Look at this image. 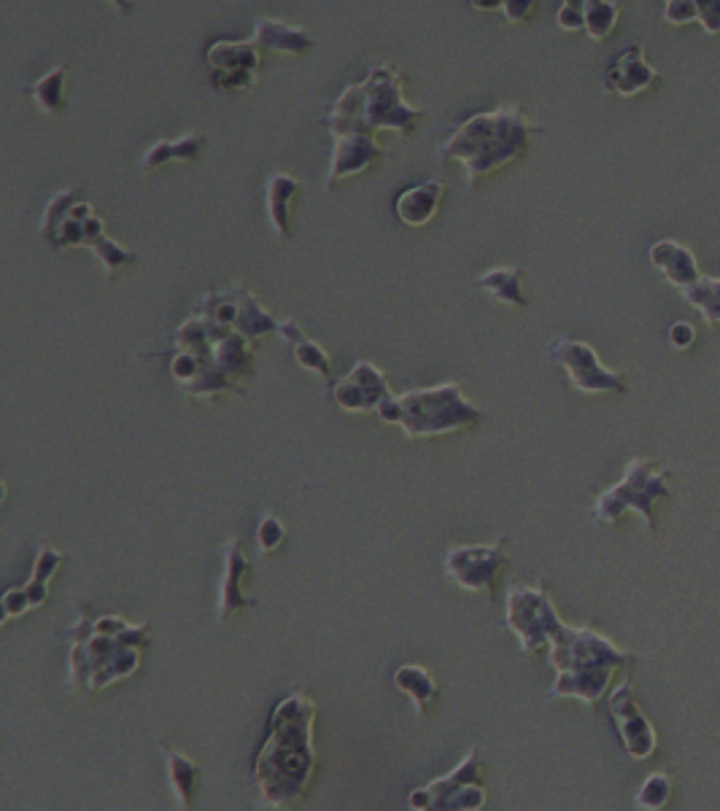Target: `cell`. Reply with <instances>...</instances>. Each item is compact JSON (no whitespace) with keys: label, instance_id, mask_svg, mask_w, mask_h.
<instances>
[{"label":"cell","instance_id":"cell-10","mask_svg":"<svg viewBox=\"0 0 720 811\" xmlns=\"http://www.w3.org/2000/svg\"><path fill=\"white\" fill-rule=\"evenodd\" d=\"M483 763L478 749H470L451 774L418 787L407 796L413 811H478L485 807V787L480 782Z\"/></svg>","mask_w":720,"mask_h":811},{"label":"cell","instance_id":"cell-31","mask_svg":"<svg viewBox=\"0 0 720 811\" xmlns=\"http://www.w3.org/2000/svg\"><path fill=\"white\" fill-rule=\"evenodd\" d=\"M583 16L585 33H589L591 41H605L616 30L621 5H618V0H585Z\"/></svg>","mask_w":720,"mask_h":811},{"label":"cell","instance_id":"cell-18","mask_svg":"<svg viewBox=\"0 0 720 811\" xmlns=\"http://www.w3.org/2000/svg\"><path fill=\"white\" fill-rule=\"evenodd\" d=\"M656 84L658 71L647 63L642 47H632L623 54H618L605 74L607 92H616L621 98H634V94L645 92V89L656 87Z\"/></svg>","mask_w":720,"mask_h":811},{"label":"cell","instance_id":"cell-36","mask_svg":"<svg viewBox=\"0 0 720 811\" xmlns=\"http://www.w3.org/2000/svg\"><path fill=\"white\" fill-rule=\"evenodd\" d=\"M283 542H287V529H283L281 520L276 516L262 518L260 525H256V547H260V553L270 556V553H276Z\"/></svg>","mask_w":720,"mask_h":811},{"label":"cell","instance_id":"cell-4","mask_svg":"<svg viewBox=\"0 0 720 811\" xmlns=\"http://www.w3.org/2000/svg\"><path fill=\"white\" fill-rule=\"evenodd\" d=\"M548 663L556 671L551 698H578L589 707H596L610 690L612 674L623 666H632L634 656L596 631L567 625L551 642Z\"/></svg>","mask_w":720,"mask_h":811},{"label":"cell","instance_id":"cell-23","mask_svg":"<svg viewBox=\"0 0 720 811\" xmlns=\"http://www.w3.org/2000/svg\"><path fill=\"white\" fill-rule=\"evenodd\" d=\"M647 256H650V265L658 267L672 287L685 289L702 278L696 256L678 240H658L656 245H650Z\"/></svg>","mask_w":720,"mask_h":811},{"label":"cell","instance_id":"cell-27","mask_svg":"<svg viewBox=\"0 0 720 811\" xmlns=\"http://www.w3.org/2000/svg\"><path fill=\"white\" fill-rule=\"evenodd\" d=\"M63 563H65V556L54 550L49 542H41V545H38L36 558H33V574L25 583V588H22L33 609L43 607V604L49 601V583H52V578L60 572Z\"/></svg>","mask_w":720,"mask_h":811},{"label":"cell","instance_id":"cell-9","mask_svg":"<svg viewBox=\"0 0 720 811\" xmlns=\"http://www.w3.org/2000/svg\"><path fill=\"white\" fill-rule=\"evenodd\" d=\"M505 625L510 634L521 642V650L527 656L538 650H548L551 642L567 629V623L556 614L551 593L545 583L538 588H523L513 585L505 596Z\"/></svg>","mask_w":720,"mask_h":811},{"label":"cell","instance_id":"cell-20","mask_svg":"<svg viewBox=\"0 0 720 811\" xmlns=\"http://www.w3.org/2000/svg\"><path fill=\"white\" fill-rule=\"evenodd\" d=\"M445 198V183L438 178L416 183L410 189H402L394 200V214L405 227H427L438 216Z\"/></svg>","mask_w":720,"mask_h":811},{"label":"cell","instance_id":"cell-26","mask_svg":"<svg viewBox=\"0 0 720 811\" xmlns=\"http://www.w3.org/2000/svg\"><path fill=\"white\" fill-rule=\"evenodd\" d=\"M476 287L494 302L507 307H527L529 296L523 292V273L518 267H491L476 278Z\"/></svg>","mask_w":720,"mask_h":811},{"label":"cell","instance_id":"cell-33","mask_svg":"<svg viewBox=\"0 0 720 811\" xmlns=\"http://www.w3.org/2000/svg\"><path fill=\"white\" fill-rule=\"evenodd\" d=\"M79 198H84V192L79 187L60 189V192L54 194L52 200H49L47 208H43L41 224H38V238H41V240L52 238V232L58 229V224L65 219V214L71 211V205H74Z\"/></svg>","mask_w":720,"mask_h":811},{"label":"cell","instance_id":"cell-3","mask_svg":"<svg viewBox=\"0 0 720 811\" xmlns=\"http://www.w3.org/2000/svg\"><path fill=\"white\" fill-rule=\"evenodd\" d=\"M538 132H543V127L529 122L521 105H496L494 111L462 122L454 136L440 143L438 160L443 165L462 162L467 187L472 192L485 176L523 160Z\"/></svg>","mask_w":720,"mask_h":811},{"label":"cell","instance_id":"cell-2","mask_svg":"<svg viewBox=\"0 0 720 811\" xmlns=\"http://www.w3.org/2000/svg\"><path fill=\"white\" fill-rule=\"evenodd\" d=\"M68 687L76 693H100L114 682L132 676L143 663V647L152 642L147 623L132 625L119 614L89 620L79 614L68 631Z\"/></svg>","mask_w":720,"mask_h":811},{"label":"cell","instance_id":"cell-13","mask_svg":"<svg viewBox=\"0 0 720 811\" xmlns=\"http://www.w3.org/2000/svg\"><path fill=\"white\" fill-rule=\"evenodd\" d=\"M507 563V540L494 545H456L445 553V578L467 593H494L496 578Z\"/></svg>","mask_w":720,"mask_h":811},{"label":"cell","instance_id":"cell-39","mask_svg":"<svg viewBox=\"0 0 720 811\" xmlns=\"http://www.w3.org/2000/svg\"><path fill=\"white\" fill-rule=\"evenodd\" d=\"M540 0H505L502 3V14L510 25H521V22H529L538 11Z\"/></svg>","mask_w":720,"mask_h":811},{"label":"cell","instance_id":"cell-5","mask_svg":"<svg viewBox=\"0 0 720 811\" xmlns=\"http://www.w3.org/2000/svg\"><path fill=\"white\" fill-rule=\"evenodd\" d=\"M376 416L378 421L400 427L407 440H427L478 427L483 413L462 394L459 383L449 380L432 389H416L400 396L389 394L378 405Z\"/></svg>","mask_w":720,"mask_h":811},{"label":"cell","instance_id":"cell-7","mask_svg":"<svg viewBox=\"0 0 720 811\" xmlns=\"http://www.w3.org/2000/svg\"><path fill=\"white\" fill-rule=\"evenodd\" d=\"M667 478L669 472H656V464L650 458H632L623 469L621 483L596 496L594 520L596 523H616L623 512L634 510L640 512L645 529L653 534L656 531V505L672 496Z\"/></svg>","mask_w":720,"mask_h":811},{"label":"cell","instance_id":"cell-43","mask_svg":"<svg viewBox=\"0 0 720 811\" xmlns=\"http://www.w3.org/2000/svg\"><path fill=\"white\" fill-rule=\"evenodd\" d=\"M467 3L476 11H502V3H505V0H467Z\"/></svg>","mask_w":720,"mask_h":811},{"label":"cell","instance_id":"cell-16","mask_svg":"<svg viewBox=\"0 0 720 811\" xmlns=\"http://www.w3.org/2000/svg\"><path fill=\"white\" fill-rule=\"evenodd\" d=\"M610 712L616 720L618 736H621L623 749H627L629 758L634 760H647L656 752V731L647 723V718L642 714L637 698L632 696V685L623 682L616 687V693H610Z\"/></svg>","mask_w":720,"mask_h":811},{"label":"cell","instance_id":"cell-21","mask_svg":"<svg viewBox=\"0 0 720 811\" xmlns=\"http://www.w3.org/2000/svg\"><path fill=\"white\" fill-rule=\"evenodd\" d=\"M303 192V183L289 173H273L265 183V211L267 224L278 240L292 238V205L298 194Z\"/></svg>","mask_w":720,"mask_h":811},{"label":"cell","instance_id":"cell-22","mask_svg":"<svg viewBox=\"0 0 720 811\" xmlns=\"http://www.w3.org/2000/svg\"><path fill=\"white\" fill-rule=\"evenodd\" d=\"M251 41L262 52H281L289 54V58H303L314 47V38H311L308 30L289 25V22L273 20V16H256Z\"/></svg>","mask_w":720,"mask_h":811},{"label":"cell","instance_id":"cell-24","mask_svg":"<svg viewBox=\"0 0 720 811\" xmlns=\"http://www.w3.org/2000/svg\"><path fill=\"white\" fill-rule=\"evenodd\" d=\"M205 149V136L203 132H187V136L176 138V141H157L152 143L141 154V173L143 176H152L160 167L170 165V162H184V165H194L200 160Z\"/></svg>","mask_w":720,"mask_h":811},{"label":"cell","instance_id":"cell-34","mask_svg":"<svg viewBox=\"0 0 720 811\" xmlns=\"http://www.w3.org/2000/svg\"><path fill=\"white\" fill-rule=\"evenodd\" d=\"M92 256L94 259L100 262V267H103L105 276H116V273L122 270V267L132 265L136 262V251L125 249V245L116 243L114 238H109V235H103V238H98L92 243Z\"/></svg>","mask_w":720,"mask_h":811},{"label":"cell","instance_id":"cell-32","mask_svg":"<svg viewBox=\"0 0 720 811\" xmlns=\"http://www.w3.org/2000/svg\"><path fill=\"white\" fill-rule=\"evenodd\" d=\"M694 311H699L705 316L707 324L718 327L720 324V278H699L691 287L680 289Z\"/></svg>","mask_w":720,"mask_h":811},{"label":"cell","instance_id":"cell-37","mask_svg":"<svg viewBox=\"0 0 720 811\" xmlns=\"http://www.w3.org/2000/svg\"><path fill=\"white\" fill-rule=\"evenodd\" d=\"M664 22H667V25H689V22H699L696 0H667V5H664Z\"/></svg>","mask_w":720,"mask_h":811},{"label":"cell","instance_id":"cell-25","mask_svg":"<svg viewBox=\"0 0 720 811\" xmlns=\"http://www.w3.org/2000/svg\"><path fill=\"white\" fill-rule=\"evenodd\" d=\"M276 334L289 345V349H292L294 362H298L300 367L314 372L316 378H324V380L332 378V359H329V354L321 349L319 343H314V340L303 332V327H298L294 318H283V321H278Z\"/></svg>","mask_w":720,"mask_h":811},{"label":"cell","instance_id":"cell-8","mask_svg":"<svg viewBox=\"0 0 720 811\" xmlns=\"http://www.w3.org/2000/svg\"><path fill=\"white\" fill-rule=\"evenodd\" d=\"M402 81L405 76L394 65H376L359 81V114L370 130H394L400 136L416 132L424 111L402 100Z\"/></svg>","mask_w":720,"mask_h":811},{"label":"cell","instance_id":"cell-28","mask_svg":"<svg viewBox=\"0 0 720 811\" xmlns=\"http://www.w3.org/2000/svg\"><path fill=\"white\" fill-rule=\"evenodd\" d=\"M165 769H167V785H170V796L178 809H192L194 790H198V763L187 758V755L176 752V749H165Z\"/></svg>","mask_w":720,"mask_h":811},{"label":"cell","instance_id":"cell-1","mask_svg":"<svg viewBox=\"0 0 720 811\" xmlns=\"http://www.w3.org/2000/svg\"><path fill=\"white\" fill-rule=\"evenodd\" d=\"M314 725L316 704L305 693H292L273 707L265 742L254 758L262 807L292 809L308 796L316 774Z\"/></svg>","mask_w":720,"mask_h":811},{"label":"cell","instance_id":"cell-17","mask_svg":"<svg viewBox=\"0 0 720 811\" xmlns=\"http://www.w3.org/2000/svg\"><path fill=\"white\" fill-rule=\"evenodd\" d=\"M225 556V574H222V588H219V607H216V620L222 625L230 623L232 618L245 607V604H254L251 598H245V578L251 572V563L245 558L243 545L236 540H230L222 550Z\"/></svg>","mask_w":720,"mask_h":811},{"label":"cell","instance_id":"cell-12","mask_svg":"<svg viewBox=\"0 0 720 811\" xmlns=\"http://www.w3.org/2000/svg\"><path fill=\"white\" fill-rule=\"evenodd\" d=\"M545 356L567 372L569 383L583 394H627V375L605 367L589 343L574 338H556L545 345Z\"/></svg>","mask_w":720,"mask_h":811},{"label":"cell","instance_id":"cell-30","mask_svg":"<svg viewBox=\"0 0 720 811\" xmlns=\"http://www.w3.org/2000/svg\"><path fill=\"white\" fill-rule=\"evenodd\" d=\"M65 78H68V68L65 65H54L49 74L27 87V94L33 98L36 109L47 116H60L65 109Z\"/></svg>","mask_w":720,"mask_h":811},{"label":"cell","instance_id":"cell-15","mask_svg":"<svg viewBox=\"0 0 720 811\" xmlns=\"http://www.w3.org/2000/svg\"><path fill=\"white\" fill-rule=\"evenodd\" d=\"M329 394H332L334 405L345 413H376L378 405L392 391H389V378L381 369L372 365V362L359 359L354 362L349 375L332 380Z\"/></svg>","mask_w":720,"mask_h":811},{"label":"cell","instance_id":"cell-35","mask_svg":"<svg viewBox=\"0 0 720 811\" xmlns=\"http://www.w3.org/2000/svg\"><path fill=\"white\" fill-rule=\"evenodd\" d=\"M672 793L674 790H672L669 776L661 774V771H656V774H650L645 782H642L634 803H637V809H645V811H661L669 807V801H672Z\"/></svg>","mask_w":720,"mask_h":811},{"label":"cell","instance_id":"cell-11","mask_svg":"<svg viewBox=\"0 0 720 811\" xmlns=\"http://www.w3.org/2000/svg\"><path fill=\"white\" fill-rule=\"evenodd\" d=\"M198 313H203L214 324L232 329V332H240L251 343L278 329L276 318L262 307V302L243 283H232L219 292L216 289L205 292L198 302Z\"/></svg>","mask_w":720,"mask_h":811},{"label":"cell","instance_id":"cell-19","mask_svg":"<svg viewBox=\"0 0 720 811\" xmlns=\"http://www.w3.org/2000/svg\"><path fill=\"white\" fill-rule=\"evenodd\" d=\"M105 235L103 219H98L92 211V205L87 200L79 198L71 211L65 214V219L58 224V229L52 232V238L47 243H52L54 249H92V243Z\"/></svg>","mask_w":720,"mask_h":811},{"label":"cell","instance_id":"cell-41","mask_svg":"<svg viewBox=\"0 0 720 811\" xmlns=\"http://www.w3.org/2000/svg\"><path fill=\"white\" fill-rule=\"evenodd\" d=\"M556 25H559L561 30H567V33L585 30V16H583V9H574V5L561 3V9L556 11Z\"/></svg>","mask_w":720,"mask_h":811},{"label":"cell","instance_id":"cell-38","mask_svg":"<svg viewBox=\"0 0 720 811\" xmlns=\"http://www.w3.org/2000/svg\"><path fill=\"white\" fill-rule=\"evenodd\" d=\"M0 607H3V618H0V623H9V620L20 618V614L30 612V601H27L25 591L22 588H9L3 593V601H0Z\"/></svg>","mask_w":720,"mask_h":811},{"label":"cell","instance_id":"cell-29","mask_svg":"<svg viewBox=\"0 0 720 811\" xmlns=\"http://www.w3.org/2000/svg\"><path fill=\"white\" fill-rule=\"evenodd\" d=\"M392 682L400 693H405V696L416 704V709L421 714H427L429 707L438 701V682H434V676L429 674V669H424V666H400V669L394 671Z\"/></svg>","mask_w":720,"mask_h":811},{"label":"cell","instance_id":"cell-14","mask_svg":"<svg viewBox=\"0 0 720 811\" xmlns=\"http://www.w3.org/2000/svg\"><path fill=\"white\" fill-rule=\"evenodd\" d=\"M205 65H209L211 81L222 92L254 89L262 68V49L251 38L249 41L222 38L205 49Z\"/></svg>","mask_w":720,"mask_h":811},{"label":"cell","instance_id":"cell-44","mask_svg":"<svg viewBox=\"0 0 720 811\" xmlns=\"http://www.w3.org/2000/svg\"><path fill=\"white\" fill-rule=\"evenodd\" d=\"M109 3H111V5H114V9H116V11H119V14H122V16H127V14H130V3H127V0H109Z\"/></svg>","mask_w":720,"mask_h":811},{"label":"cell","instance_id":"cell-40","mask_svg":"<svg viewBox=\"0 0 720 811\" xmlns=\"http://www.w3.org/2000/svg\"><path fill=\"white\" fill-rule=\"evenodd\" d=\"M699 9V25L710 36H720V0H696Z\"/></svg>","mask_w":720,"mask_h":811},{"label":"cell","instance_id":"cell-42","mask_svg":"<svg viewBox=\"0 0 720 811\" xmlns=\"http://www.w3.org/2000/svg\"><path fill=\"white\" fill-rule=\"evenodd\" d=\"M669 343L678 351H689L696 343V329L689 321H678L669 327Z\"/></svg>","mask_w":720,"mask_h":811},{"label":"cell","instance_id":"cell-6","mask_svg":"<svg viewBox=\"0 0 720 811\" xmlns=\"http://www.w3.org/2000/svg\"><path fill=\"white\" fill-rule=\"evenodd\" d=\"M324 127L329 136L334 138L332 160H329L327 178L324 187L334 189L343 178L365 173L381 160L387 151L378 143V132L362 122L359 114V81L349 84L338 98L329 105L327 116H324Z\"/></svg>","mask_w":720,"mask_h":811}]
</instances>
